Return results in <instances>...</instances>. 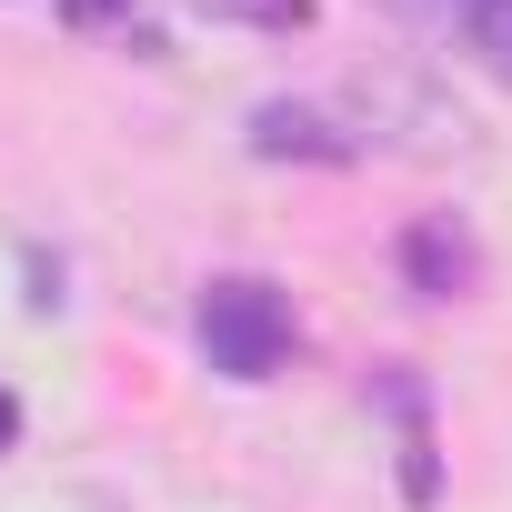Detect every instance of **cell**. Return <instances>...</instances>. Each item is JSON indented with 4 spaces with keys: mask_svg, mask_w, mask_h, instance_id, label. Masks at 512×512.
<instances>
[{
    "mask_svg": "<svg viewBox=\"0 0 512 512\" xmlns=\"http://www.w3.org/2000/svg\"><path fill=\"white\" fill-rule=\"evenodd\" d=\"M71 11H81V21H91V11H121V0H71Z\"/></svg>",
    "mask_w": 512,
    "mask_h": 512,
    "instance_id": "obj_7",
    "label": "cell"
},
{
    "mask_svg": "<svg viewBox=\"0 0 512 512\" xmlns=\"http://www.w3.org/2000/svg\"><path fill=\"white\" fill-rule=\"evenodd\" d=\"M472 11H502V0H472Z\"/></svg>",
    "mask_w": 512,
    "mask_h": 512,
    "instance_id": "obj_8",
    "label": "cell"
},
{
    "mask_svg": "<svg viewBox=\"0 0 512 512\" xmlns=\"http://www.w3.org/2000/svg\"><path fill=\"white\" fill-rule=\"evenodd\" d=\"M191 332H201V362H211L221 382H272V372L292 362V302H282L262 272H221V282H201Z\"/></svg>",
    "mask_w": 512,
    "mask_h": 512,
    "instance_id": "obj_1",
    "label": "cell"
},
{
    "mask_svg": "<svg viewBox=\"0 0 512 512\" xmlns=\"http://www.w3.org/2000/svg\"><path fill=\"white\" fill-rule=\"evenodd\" d=\"M11 442H21V402H11V392H0V452H11Z\"/></svg>",
    "mask_w": 512,
    "mask_h": 512,
    "instance_id": "obj_6",
    "label": "cell"
},
{
    "mask_svg": "<svg viewBox=\"0 0 512 512\" xmlns=\"http://www.w3.org/2000/svg\"><path fill=\"white\" fill-rule=\"evenodd\" d=\"M191 11L231 31H312V0H191Z\"/></svg>",
    "mask_w": 512,
    "mask_h": 512,
    "instance_id": "obj_5",
    "label": "cell"
},
{
    "mask_svg": "<svg viewBox=\"0 0 512 512\" xmlns=\"http://www.w3.org/2000/svg\"><path fill=\"white\" fill-rule=\"evenodd\" d=\"M372 141H382V121L352 101H262L251 111V151L262 161H362Z\"/></svg>",
    "mask_w": 512,
    "mask_h": 512,
    "instance_id": "obj_2",
    "label": "cell"
},
{
    "mask_svg": "<svg viewBox=\"0 0 512 512\" xmlns=\"http://www.w3.org/2000/svg\"><path fill=\"white\" fill-rule=\"evenodd\" d=\"M402 272H412V292H422V302H462V292H472V272H482V251H472V231H462L452 211H432V221H412V231H402Z\"/></svg>",
    "mask_w": 512,
    "mask_h": 512,
    "instance_id": "obj_3",
    "label": "cell"
},
{
    "mask_svg": "<svg viewBox=\"0 0 512 512\" xmlns=\"http://www.w3.org/2000/svg\"><path fill=\"white\" fill-rule=\"evenodd\" d=\"M372 392H382V402H392V422H402V492H412V502H432V492H442V472H432V402H422V382L392 362Z\"/></svg>",
    "mask_w": 512,
    "mask_h": 512,
    "instance_id": "obj_4",
    "label": "cell"
}]
</instances>
